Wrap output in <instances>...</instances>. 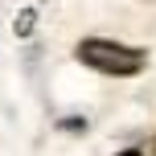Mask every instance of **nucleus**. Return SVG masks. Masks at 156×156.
<instances>
[{
	"mask_svg": "<svg viewBox=\"0 0 156 156\" xmlns=\"http://www.w3.org/2000/svg\"><path fill=\"white\" fill-rule=\"evenodd\" d=\"M78 62H86L90 70H103V74H140L148 54L136 45H123V41L86 37V41H78Z\"/></svg>",
	"mask_w": 156,
	"mask_h": 156,
	"instance_id": "obj_1",
	"label": "nucleus"
},
{
	"mask_svg": "<svg viewBox=\"0 0 156 156\" xmlns=\"http://www.w3.org/2000/svg\"><path fill=\"white\" fill-rule=\"evenodd\" d=\"M119 156H140V152H136V148H127V152H119Z\"/></svg>",
	"mask_w": 156,
	"mask_h": 156,
	"instance_id": "obj_2",
	"label": "nucleus"
},
{
	"mask_svg": "<svg viewBox=\"0 0 156 156\" xmlns=\"http://www.w3.org/2000/svg\"><path fill=\"white\" fill-rule=\"evenodd\" d=\"M152 156H156V140H152Z\"/></svg>",
	"mask_w": 156,
	"mask_h": 156,
	"instance_id": "obj_3",
	"label": "nucleus"
}]
</instances>
